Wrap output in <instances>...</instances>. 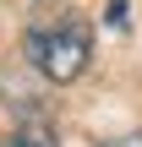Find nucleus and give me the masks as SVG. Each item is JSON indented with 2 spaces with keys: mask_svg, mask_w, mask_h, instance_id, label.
I'll list each match as a JSON object with an SVG mask.
<instances>
[{
  "mask_svg": "<svg viewBox=\"0 0 142 147\" xmlns=\"http://www.w3.org/2000/svg\"><path fill=\"white\" fill-rule=\"evenodd\" d=\"M88 55H93V33H88L77 16L27 33V60H33L49 82H77V76L88 71Z\"/></svg>",
  "mask_w": 142,
  "mask_h": 147,
  "instance_id": "1",
  "label": "nucleus"
},
{
  "mask_svg": "<svg viewBox=\"0 0 142 147\" xmlns=\"http://www.w3.org/2000/svg\"><path fill=\"white\" fill-rule=\"evenodd\" d=\"M0 147H55V136L49 131H16L11 142H0Z\"/></svg>",
  "mask_w": 142,
  "mask_h": 147,
  "instance_id": "2",
  "label": "nucleus"
},
{
  "mask_svg": "<svg viewBox=\"0 0 142 147\" xmlns=\"http://www.w3.org/2000/svg\"><path fill=\"white\" fill-rule=\"evenodd\" d=\"M99 147H142V136H115V142H99Z\"/></svg>",
  "mask_w": 142,
  "mask_h": 147,
  "instance_id": "3",
  "label": "nucleus"
}]
</instances>
